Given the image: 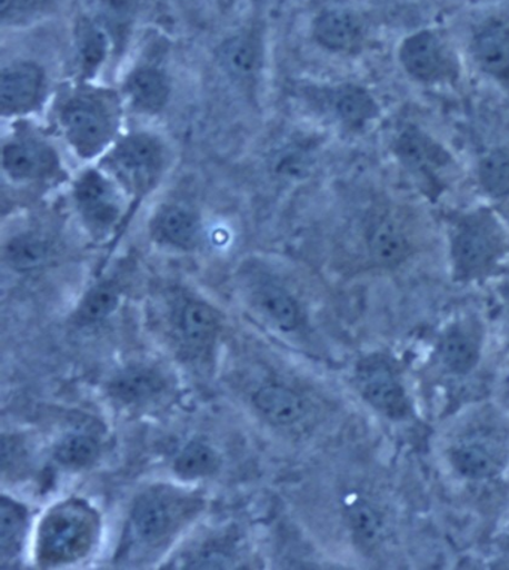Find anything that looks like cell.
<instances>
[{"mask_svg":"<svg viewBox=\"0 0 509 570\" xmlns=\"http://www.w3.org/2000/svg\"><path fill=\"white\" fill-rule=\"evenodd\" d=\"M98 517L84 502L59 504L47 513L38 534L39 560L46 564L71 563L93 547Z\"/></svg>","mask_w":509,"mask_h":570,"instance_id":"6da1fadb","label":"cell"},{"mask_svg":"<svg viewBox=\"0 0 509 570\" xmlns=\"http://www.w3.org/2000/svg\"><path fill=\"white\" fill-rule=\"evenodd\" d=\"M502 245V228L487 208L460 217L451 237V256L457 274L472 277L485 273L498 258Z\"/></svg>","mask_w":509,"mask_h":570,"instance_id":"7a4b0ae2","label":"cell"},{"mask_svg":"<svg viewBox=\"0 0 509 570\" xmlns=\"http://www.w3.org/2000/svg\"><path fill=\"white\" fill-rule=\"evenodd\" d=\"M107 164L130 194H146L162 174L163 147L150 135H130L116 146L108 156Z\"/></svg>","mask_w":509,"mask_h":570,"instance_id":"3957f363","label":"cell"},{"mask_svg":"<svg viewBox=\"0 0 509 570\" xmlns=\"http://www.w3.org/2000/svg\"><path fill=\"white\" fill-rule=\"evenodd\" d=\"M64 135L81 158H93L106 149L114 134V117L103 99L76 97L60 115Z\"/></svg>","mask_w":509,"mask_h":570,"instance_id":"277c9868","label":"cell"},{"mask_svg":"<svg viewBox=\"0 0 509 570\" xmlns=\"http://www.w3.org/2000/svg\"><path fill=\"white\" fill-rule=\"evenodd\" d=\"M399 60L405 71L425 85H437L457 76L455 56L438 30L421 29L403 39Z\"/></svg>","mask_w":509,"mask_h":570,"instance_id":"5b68a950","label":"cell"},{"mask_svg":"<svg viewBox=\"0 0 509 570\" xmlns=\"http://www.w3.org/2000/svg\"><path fill=\"white\" fill-rule=\"evenodd\" d=\"M191 500L171 490L147 491L130 513L132 533L139 541L154 546L167 539L191 512Z\"/></svg>","mask_w":509,"mask_h":570,"instance_id":"8992f818","label":"cell"},{"mask_svg":"<svg viewBox=\"0 0 509 570\" xmlns=\"http://www.w3.org/2000/svg\"><path fill=\"white\" fill-rule=\"evenodd\" d=\"M471 53L482 72L500 85H509V19L507 16H487L473 28Z\"/></svg>","mask_w":509,"mask_h":570,"instance_id":"52a82bcc","label":"cell"},{"mask_svg":"<svg viewBox=\"0 0 509 570\" xmlns=\"http://www.w3.org/2000/svg\"><path fill=\"white\" fill-rule=\"evenodd\" d=\"M76 203L82 219L96 233L111 228L120 216L114 187L98 171L86 173L76 185Z\"/></svg>","mask_w":509,"mask_h":570,"instance_id":"ba28073f","label":"cell"},{"mask_svg":"<svg viewBox=\"0 0 509 570\" xmlns=\"http://www.w3.org/2000/svg\"><path fill=\"white\" fill-rule=\"evenodd\" d=\"M358 385L363 397L387 416L402 417L407 413L403 389L385 361L365 360L358 368Z\"/></svg>","mask_w":509,"mask_h":570,"instance_id":"9c48e42d","label":"cell"},{"mask_svg":"<svg viewBox=\"0 0 509 570\" xmlns=\"http://www.w3.org/2000/svg\"><path fill=\"white\" fill-rule=\"evenodd\" d=\"M43 72L30 62L12 63L0 73V106L3 115L32 110L41 98Z\"/></svg>","mask_w":509,"mask_h":570,"instance_id":"30bf717a","label":"cell"},{"mask_svg":"<svg viewBox=\"0 0 509 570\" xmlns=\"http://www.w3.org/2000/svg\"><path fill=\"white\" fill-rule=\"evenodd\" d=\"M2 165L14 180H42L58 171L59 160L50 146L19 139L3 147Z\"/></svg>","mask_w":509,"mask_h":570,"instance_id":"8fae6325","label":"cell"},{"mask_svg":"<svg viewBox=\"0 0 509 570\" xmlns=\"http://www.w3.org/2000/svg\"><path fill=\"white\" fill-rule=\"evenodd\" d=\"M312 35L326 50L333 53H352L363 41L365 28L362 20L355 12L332 8L317 16Z\"/></svg>","mask_w":509,"mask_h":570,"instance_id":"7c38bea8","label":"cell"},{"mask_svg":"<svg viewBox=\"0 0 509 570\" xmlns=\"http://www.w3.org/2000/svg\"><path fill=\"white\" fill-rule=\"evenodd\" d=\"M396 147H398L400 160L408 168L419 174L425 180L433 181L435 185L438 183V171L450 164L446 151L420 130H405Z\"/></svg>","mask_w":509,"mask_h":570,"instance_id":"4fadbf2b","label":"cell"},{"mask_svg":"<svg viewBox=\"0 0 509 570\" xmlns=\"http://www.w3.org/2000/svg\"><path fill=\"white\" fill-rule=\"evenodd\" d=\"M326 102L333 116L350 129H362L377 119L376 99L363 87L342 85L326 91Z\"/></svg>","mask_w":509,"mask_h":570,"instance_id":"5bb4252c","label":"cell"},{"mask_svg":"<svg viewBox=\"0 0 509 570\" xmlns=\"http://www.w3.org/2000/svg\"><path fill=\"white\" fill-rule=\"evenodd\" d=\"M151 234L163 245L182 250L193 249L199 242V219L184 207H163L151 222Z\"/></svg>","mask_w":509,"mask_h":570,"instance_id":"9a60e30c","label":"cell"},{"mask_svg":"<svg viewBox=\"0 0 509 570\" xmlns=\"http://www.w3.org/2000/svg\"><path fill=\"white\" fill-rule=\"evenodd\" d=\"M126 95L134 110L156 115L169 99V81L163 72L151 67L134 69L124 85Z\"/></svg>","mask_w":509,"mask_h":570,"instance_id":"2e32d148","label":"cell"},{"mask_svg":"<svg viewBox=\"0 0 509 570\" xmlns=\"http://www.w3.org/2000/svg\"><path fill=\"white\" fill-rule=\"evenodd\" d=\"M256 409L276 425H293L307 413V404L293 390L282 385H267L252 397Z\"/></svg>","mask_w":509,"mask_h":570,"instance_id":"e0dca14e","label":"cell"},{"mask_svg":"<svg viewBox=\"0 0 509 570\" xmlns=\"http://www.w3.org/2000/svg\"><path fill=\"white\" fill-rule=\"evenodd\" d=\"M368 249L373 263L381 267H395L408 258L411 246L400 226L385 217L369 228Z\"/></svg>","mask_w":509,"mask_h":570,"instance_id":"ac0fdd59","label":"cell"},{"mask_svg":"<svg viewBox=\"0 0 509 570\" xmlns=\"http://www.w3.org/2000/svg\"><path fill=\"white\" fill-rule=\"evenodd\" d=\"M252 302L278 330L293 331L298 326L300 317L298 303L276 283L260 285L252 294Z\"/></svg>","mask_w":509,"mask_h":570,"instance_id":"d6986e66","label":"cell"},{"mask_svg":"<svg viewBox=\"0 0 509 570\" xmlns=\"http://www.w3.org/2000/svg\"><path fill=\"white\" fill-rule=\"evenodd\" d=\"M220 328V316L210 304L189 302L180 312V331L190 346L207 347Z\"/></svg>","mask_w":509,"mask_h":570,"instance_id":"ffe728a7","label":"cell"},{"mask_svg":"<svg viewBox=\"0 0 509 570\" xmlns=\"http://www.w3.org/2000/svg\"><path fill=\"white\" fill-rule=\"evenodd\" d=\"M163 379L154 370L133 367L120 373L111 382L112 397L132 404L146 402L163 390Z\"/></svg>","mask_w":509,"mask_h":570,"instance_id":"44dd1931","label":"cell"},{"mask_svg":"<svg viewBox=\"0 0 509 570\" xmlns=\"http://www.w3.org/2000/svg\"><path fill=\"white\" fill-rule=\"evenodd\" d=\"M224 71L237 80H246L256 72L259 63V46L251 35H238L224 41L219 50Z\"/></svg>","mask_w":509,"mask_h":570,"instance_id":"7402d4cb","label":"cell"},{"mask_svg":"<svg viewBox=\"0 0 509 570\" xmlns=\"http://www.w3.org/2000/svg\"><path fill=\"white\" fill-rule=\"evenodd\" d=\"M53 249L46 238L37 234H23L12 238L7 246V261L12 268L20 272L42 267L50 259Z\"/></svg>","mask_w":509,"mask_h":570,"instance_id":"603a6c76","label":"cell"},{"mask_svg":"<svg viewBox=\"0 0 509 570\" xmlns=\"http://www.w3.org/2000/svg\"><path fill=\"white\" fill-rule=\"evenodd\" d=\"M28 511L23 504L3 495L0 503V548L3 559L19 554L23 543Z\"/></svg>","mask_w":509,"mask_h":570,"instance_id":"cb8c5ba5","label":"cell"},{"mask_svg":"<svg viewBox=\"0 0 509 570\" xmlns=\"http://www.w3.org/2000/svg\"><path fill=\"white\" fill-rule=\"evenodd\" d=\"M219 468V456L206 443L190 442L173 463V470L182 480L210 476Z\"/></svg>","mask_w":509,"mask_h":570,"instance_id":"d4e9b609","label":"cell"},{"mask_svg":"<svg viewBox=\"0 0 509 570\" xmlns=\"http://www.w3.org/2000/svg\"><path fill=\"white\" fill-rule=\"evenodd\" d=\"M441 355L443 363L452 372L468 373L480 358V347L463 331L452 330L442 341Z\"/></svg>","mask_w":509,"mask_h":570,"instance_id":"484cf974","label":"cell"},{"mask_svg":"<svg viewBox=\"0 0 509 570\" xmlns=\"http://www.w3.org/2000/svg\"><path fill=\"white\" fill-rule=\"evenodd\" d=\"M478 180L482 190L493 198L509 195V154L507 150H493L481 159L478 167Z\"/></svg>","mask_w":509,"mask_h":570,"instance_id":"4316f807","label":"cell"},{"mask_svg":"<svg viewBox=\"0 0 509 570\" xmlns=\"http://www.w3.org/2000/svg\"><path fill=\"white\" fill-rule=\"evenodd\" d=\"M452 464L463 476L471 480H485L493 476L498 470V463L493 455L478 443H467L452 452Z\"/></svg>","mask_w":509,"mask_h":570,"instance_id":"83f0119b","label":"cell"},{"mask_svg":"<svg viewBox=\"0 0 509 570\" xmlns=\"http://www.w3.org/2000/svg\"><path fill=\"white\" fill-rule=\"evenodd\" d=\"M117 307H119V291L110 282L99 283L82 299L78 316L93 324V322L106 320Z\"/></svg>","mask_w":509,"mask_h":570,"instance_id":"f1b7e54d","label":"cell"},{"mask_svg":"<svg viewBox=\"0 0 509 570\" xmlns=\"http://www.w3.org/2000/svg\"><path fill=\"white\" fill-rule=\"evenodd\" d=\"M77 46L84 68H98V65L102 62L107 55V35L94 21L84 19L78 24Z\"/></svg>","mask_w":509,"mask_h":570,"instance_id":"f546056e","label":"cell"},{"mask_svg":"<svg viewBox=\"0 0 509 570\" xmlns=\"http://www.w3.org/2000/svg\"><path fill=\"white\" fill-rule=\"evenodd\" d=\"M98 443L89 436L73 434L59 443L54 456L64 468L82 469L93 464L98 459Z\"/></svg>","mask_w":509,"mask_h":570,"instance_id":"4dcf8cb0","label":"cell"},{"mask_svg":"<svg viewBox=\"0 0 509 570\" xmlns=\"http://www.w3.org/2000/svg\"><path fill=\"white\" fill-rule=\"evenodd\" d=\"M348 520L356 537L363 542H373L381 532V520L367 502H356L348 507Z\"/></svg>","mask_w":509,"mask_h":570,"instance_id":"1f68e13d","label":"cell"},{"mask_svg":"<svg viewBox=\"0 0 509 570\" xmlns=\"http://www.w3.org/2000/svg\"><path fill=\"white\" fill-rule=\"evenodd\" d=\"M2 2L3 21L8 19L16 20L21 14L38 10L42 0H0Z\"/></svg>","mask_w":509,"mask_h":570,"instance_id":"d6a6232c","label":"cell"}]
</instances>
